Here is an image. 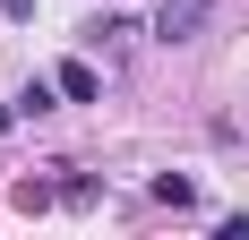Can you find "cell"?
Listing matches in <instances>:
<instances>
[{"label": "cell", "mask_w": 249, "mask_h": 240, "mask_svg": "<svg viewBox=\"0 0 249 240\" xmlns=\"http://www.w3.org/2000/svg\"><path fill=\"white\" fill-rule=\"evenodd\" d=\"M86 34H95V51H121L129 34H138V17H95V26H86Z\"/></svg>", "instance_id": "4"}, {"label": "cell", "mask_w": 249, "mask_h": 240, "mask_svg": "<svg viewBox=\"0 0 249 240\" xmlns=\"http://www.w3.org/2000/svg\"><path fill=\"white\" fill-rule=\"evenodd\" d=\"M155 206H198V180H180V171H155Z\"/></svg>", "instance_id": "3"}, {"label": "cell", "mask_w": 249, "mask_h": 240, "mask_svg": "<svg viewBox=\"0 0 249 240\" xmlns=\"http://www.w3.org/2000/svg\"><path fill=\"white\" fill-rule=\"evenodd\" d=\"M198 26H206V0H163L155 9V43H189Z\"/></svg>", "instance_id": "1"}, {"label": "cell", "mask_w": 249, "mask_h": 240, "mask_svg": "<svg viewBox=\"0 0 249 240\" xmlns=\"http://www.w3.org/2000/svg\"><path fill=\"white\" fill-rule=\"evenodd\" d=\"M60 95H69V103H95V95H103L95 60H60Z\"/></svg>", "instance_id": "2"}]
</instances>
